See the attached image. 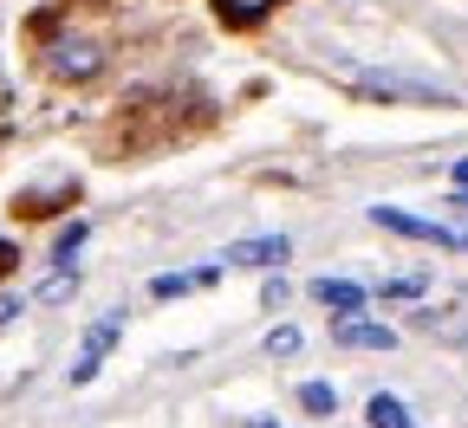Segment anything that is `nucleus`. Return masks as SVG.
<instances>
[{
	"label": "nucleus",
	"instance_id": "9b49d317",
	"mask_svg": "<svg viewBox=\"0 0 468 428\" xmlns=\"http://www.w3.org/2000/svg\"><path fill=\"white\" fill-rule=\"evenodd\" d=\"M72 292H79V273L66 266V273H52V279L39 286V305H58V298H72Z\"/></svg>",
	"mask_w": 468,
	"mask_h": 428
},
{
	"label": "nucleus",
	"instance_id": "1a4fd4ad",
	"mask_svg": "<svg viewBox=\"0 0 468 428\" xmlns=\"http://www.w3.org/2000/svg\"><path fill=\"white\" fill-rule=\"evenodd\" d=\"M371 428H410V409L397 396H371Z\"/></svg>",
	"mask_w": 468,
	"mask_h": 428
},
{
	"label": "nucleus",
	"instance_id": "f257e3e1",
	"mask_svg": "<svg viewBox=\"0 0 468 428\" xmlns=\"http://www.w3.org/2000/svg\"><path fill=\"white\" fill-rule=\"evenodd\" d=\"M371 221L390 227V234H403V240H430V247H455V254H468V234H462L455 221H423V214H403V208H371Z\"/></svg>",
	"mask_w": 468,
	"mask_h": 428
},
{
	"label": "nucleus",
	"instance_id": "423d86ee",
	"mask_svg": "<svg viewBox=\"0 0 468 428\" xmlns=\"http://www.w3.org/2000/svg\"><path fill=\"white\" fill-rule=\"evenodd\" d=\"M332 338H338L345 350H390V344H397V331H390V325H371V318H358V312H351Z\"/></svg>",
	"mask_w": 468,
	"mask_h": 428
},
{
	"label": "nucleus",
	"instance_id": "39448f33",
	"mask_svg": "<svg viewBox=\"0 0 468 428\" xmlns=\"http://www.w3.org/2000/svg\"><path fill=\"white\" fill-rule=\"evenodd\" d=\"M286 254H292L286 234H261V240H234L221 266H286Z\"/></svg>",
	"mask_w": 468,
	"mask_h": 428
},
{
	"label": "nucleus",
	"instance_id": "2eb2a0df",
	"mask_svg": "<svg viewBox=\"0 0 468 428\" xmlns=\"http://www.w3.org/2000/svg\"><path fill=\"white\" fill-rule=\"evenodd\" d=\"M79 247H85V221H72L66 234H58V260H72Z\"/></svg>",
	"mask_w": 468,
	"mask_h": 428
},
{
	"label": "nucleus",
	"instance_id": "6e6552de",
	"mask_svg": "<svg viewBox=\"0 0 468 428\" xmlns=\"http://www.w3.org/2000/svg\"><path fill=\"white\" fill-rule=\"evenodd\" d=\"M215 273H221V266H196V273H163V279H156L150 292H156V298H183V292H202V286H215Z\"/></svg>",
	"mask_w": 468,
	"mask_h": 428
},
{
	"label": "nucleus",
	"instance_id": "dca6fc26",
	"mask_svg": "<svg viewBox=\"0 0 468 428\" xmlns=\"http://www.w3.org/2000/svg\"><path fill=\"white\" fill-rule=\"evenodd\" d=\"M20 305H27V298H14V292H0V325H14V318H20Z\"/></svg>",
	"mask_w": 468,
	"mask_h": 428
},
{
	"label": "nucleus",
	"instance_id": "9d476101",
	"mask_svg": "<svg viewBox=\"0 0 468 428\" xmlns=\"http://www.w3.org/2000/svg\"><path fill=\"white\" fill-rule=\"evenodd\" d=\"M300 409H306V415H332V409H338V390H332V383H306V390H300Z\"/></svg>",
	"mask_w": 468,
	"mask_h": 428
},
{
	"label": "nucleus",
	"instance_id": "f3484780",
	"mask_svg": "<svg viewBox=\"0 0 468 428\" xmlns=\"http://www.w3.org/2000/svg\"><path fill=\"white\" fill-rule=\"evenodd\" d=\"M449 175H455V189H462V195H468V156H462V162H455V169H449Z\"/></svg>",
	"mask_w": 468,
	"mask_h": 428
},
{
	"label": "nucleus",
	"instance_id": "f8f14e48",
	"mask_svg": "<svg viewBox=\"0 0 468 428\" xmlns=\"http://www.w3.org/2000/svg\"><path fill=\"white\" fill-rule=\"evenodd\" d=\"M292 350H300V331H292V325H273V331H267V357H292Z\"/></svg>",
	"mask_w": 468,
	"mask_h": 428
},
{
	"label": "nucleus",
	"instance_id": "4468645a",
	"mask_svg": "<svg viewBox=\"0 0 468 428\" xmlns=\"http://www.w3.org/2000/svg\"><path fill=\"white\" fill-rule=\"evenodd\" d=\"M273 7V0H221V14H234V20H261Z\"/></svg>",
	"mask_w": 468,
	"mask_h": 428
},
{
	"label": "nucleus",
	"instance_id": "0eeeda50",
	"mask_svg": "<svg viewBox=\"0 0 468 428\" xmlns=\"http://www.w3.org/2000/svg\"><path fill=\"white\" fill-rule=\"evenodd\" d=\"M313 298L351 318V312H358V305H365V286H351V279H313Z\"/></svg>",
	"mask_w": 468,
	"mask_h": 428
},
{
	"label": "nucleus",
	"instance_id": "20e7f679",
	"mask_svg": "<svg viewBox=\"0 0 468 428\" xmlns=\"http://www.w3.org/2000/svg\"><path fill=\"white\" fill-rule=\"evenodd\" d=\"M46 66H52L58 78H91V72L104 66V52H98L91 39H58V46L46 52Z\"/></svg>",
	"mask_w": 468,
	"mask_h": 428
},
{
	"label": "nucleus",
	"instance_id": "ddd939ff",
	"mask_svg": "<svg viewBox=\"0 0 468 428\" xmlns=\"http://www.w3.org/2000/svg\"><path fill=\"white\" fill-rule=\"evenodd\" d=\"M378 298H423V279H378Z\"/></svg>",
	"mask_w": 468,
	"mask_h": 428
},
{
	"label": "nucleus",
	"instance_id": "7ed1b4c3",
	"mask_svg": "<svg viewBox=\"0 0 468 428\" xmlns=\"http://www.w3.org/2000/svg\"><path fill=\"white\" fill-rule=\"evenodd\" d=\"M358 85H365V91H378V98H423V104H449V98H455L449 85L417 78V72H358Z\"/></svg>",
	"mask_w": 468,
	"mask_h": 428
},
{
	"label": "nucleus",
	"instance_id": "f03ea898",
	"mask_svg": "<svg viewBox=\"0 0 468 428\" xmlns=\"http://www.w3.org/2000/svg\"><path fill=\"white\" fill-rule=\"evenodd\" d=\"M117 338H124V312H104V318L79 338V357H72V371H66V377H72V383H91V377H98V363L111 357Z\"/></svg>",
	"mask_w": 468,
	"mask_h": 428
}]
</instances>
